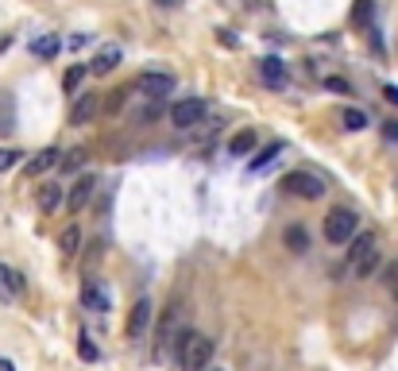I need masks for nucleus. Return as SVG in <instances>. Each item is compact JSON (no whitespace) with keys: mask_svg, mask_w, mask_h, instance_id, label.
I'll list each match as a JSON object with an SVG mask.
<instances>
[{"mask_svg":"<svg viewBox=\"0 0 398 371\" xmlns=\"http://www.w3.org/2000/svg\"><path fill=\"white\" fill-rule=\"evenodd\" d=\"M352 247H348V267H352L356 278H371L379 267V236L375 232H356L352 240H348Z\"/></svg>","mask_w":398,"mask_h":371,"instance_id":"1","label":"nucleus"},{"mask_svg":"<svg viewBox=\"0 0 398 371\" xmlns=\"http://www.w3.org/2000/svg\"><path fill=\"white\" fill-rule=\"evenodd\" d=\"M213 360V341L205 333H186L178 341V367L182 371H205Z\"/></svg>","mask_w":398,"mask_h":371,"instance_id":"2","label":"nucleus"},{"mask_svg":"<svg viewBox=\"0 0 398 371\" xmlns=\"http://www.w3.org/2000/svg\"><path fill=\"white\" fill-rule=\"evenodd\" d=\"M356 232H360V217L352 209H333L325 217V240L329 244H348Z\"/></svg>","mask_w":398,"mask_h":371,"instance_id":"3","label":"nucleus"},{"mask_svg":"<svg viewBox=\"0 0 398 371\" xmlns=\"http://www.w3.org/2000/svg\"><path fill=\"white\" fill-rule=\"evenodd\" d=\"M283 189L294 197H305V201H317V197H325V182H321L317 175H310V170H290L283 178Z\"/></svg>","mask_w":398,"mask_h":371,"instance_id":"4","label":"nucleus"},{"mask_svg":"<svg viewBox=\"0 0 398 371\" xmlns=\"http://www.w3.org/2000/svg\"><path fill=\"white\" fill-rule=\"evenodd\" d=\"M205 112H209V105H205L201 97H186V101H178L170 109V124L174 128H197V124L205 120Z\"/></svg>","mask_w":398,"mask_h":371,"instance_id":"5","label":"nucleus"},{"mask_svg":"<svg viewBox=\"0 0 398 371\" xmlns=\"http://www.w3.org/2000/svg\"><path fill=\"white\" fill-rule=\"evenodd\" d=\"M151 321H155V306L147 298H139L128 313V336L131 341H144V336L151 333Z\"/></svg>","mask_w":398,"mask_h":371,"instance_id":"6","label":"nucleus"},{"mask_svg":"<svg viewBox=\"0 0 398 371\" xmlns=\"http://www.w3.org/2000/svg\"><path fill=\"white\" fill-rule=\"evenodd\" d=\"M136 89H144V93L151 97V101H163V97H170V93H174V78H170V73H155V70H147V73H139Z\"/></svg>","mask_w":398,"mask_h":371,"instance_id":"7","label":"nucleus"},{"mask_svg":"<svg viewBox=\"0 0 398 371\" xmlns=\"http://www.w3.org/2000/svg\"><path fill=\"white\" fill-rule=\"evenodd\" d=\"M93 189H97V178H93V175H81L78 182L70 186V194H66V209H70V213H81L89 201H93Z\"/></svg>","mask_w":398,"mask_h":371,"instance_id":"8","label":"nucleus"},{"mask_svg":"<svg viewBox=\"0 0 398 371\" xmlns=\"http://www.w3.org/2000/svg\"><path fill=\"white\" fill-rule=\"evenodd\" d=\"M120 62H124V51H120L116 43H109V47H101V51L93 54V62H89V73H93V78H109V73H112Z\"/></svg>","mask_w":398,"mask_h":371,"instance_id":"9","label":"nucleus"},{"mask_svg":"<svg viewBox=\"0 0 398 371\" xmlns=\"http://www.w3.org/2000/svg\"><path fill=\"white\" fill-rule=\"evenodd\" d=\"M97 112H101V97H97V93H86V97H78V101H74L70 124H74V128H86V124L93 120Z\"/></svg>","mask_w":398,"mask_h":371,"instance_id":"10","label":"nucleus"},{"mask_svg":"<svg viewBox=\"0 0 398 371\" xmlns=\"http://www.w3.org/2000/svg\"><path fill=\"white\" fill-rule=\"evenodd\" d=\"M259 73H263V81H267L271 89H286V86H290L286 62H283V59H275V54H267V59L259 62Z\"/></svg>","mask_w":398,"mask_h":371,"instance_id":"11","label":"nucleus"},{"mask_svg":"<svg viewBox=\"0 0 398 371\" xmlns=\"http://www.w3.org/2000/svg\"><path fill=\"white\" fill-rule=\"evenodd\" d=\"M81 306L93 310V313L109 310V294H105V286L97 283V278H86V286H81Z\"/></svg>","mask_w":398,"mask_h":371,"instance_id":"12","label":"nucleus"},{"mask_svg":"<svg viewBox=\"0 0 398 371\" xmlns=\"http://www.w3.org/2000/svg\"><path fill=\"white\" fill-rule=\"evenodd\" d=\"M58 159H62V151H58V147H43V151H39L35 159L23 167V175H28V178H39V175H47V170H54Z\"/></svg>","mask_w":398,"mask_h":371,"instance_id":"13","label":"nucleus"},{"mask_svg":"<svg viewBox=\"0 0 398 371\" xmlns=\"http://www.w3.org/2000/svg\"><path fill=\"white\" fill-rule=\"evenodd\" d=\"M23 294V275L12 271L8 263H0V302H12Z\"/></svg>","mask_w":398,"mask_h":371,"instance_id":"14","label":"nucleus"},{"mask_svg":"<svg viewBox=\"0 0 398 371\" xmlns=\"http://www.w3.org/2000/svg\"><path fill=\"white\" fill-rule=\"evenodd\" d=\"M58 51H62V39H58V35H39V39H31V54H35V59H54Z\"/></svg>","mask_w":398,"mask_h":371,"instance_id":"15","label":"nucleus"},{"mask_svg":"<svg viewBox=\"0 0 398 371\" xmlns=\"http://www.w3.org/2000/svg\"><path fill=\"white\" fill-rule=\"evenodd\" d=\"M252 151H255V131L252 128L236 131V136L228 139V155H236V159H240V155H252Z\"/></svg>","mask_w":398,"mask_h":371,"instance_id":"16","label":"nucleus"},{"mask_svg":"<svg viewBox=\"0 0 398 371\" xmlns=\"http://www.w3.org/2000/svg\"><path fill=\"white\" fill-rule=\"evenodd\" d=\"M58 205H62V186H58V182L39 189V209H43V213H54Z\"/></svg>","mask_w":398,"mask_h":371,"instance_id":"17","label":"nucleus"},{"mask_svg":"<svg viewBox=\"0 0 398 371\" xmlns=\"http://www.w3.org/2000/svg\"><path fill=\"white\" fill-rule=\"evenodd\" d=\"M283 240H286L290 252H305V247H310V232H305L302 225H290L286 232H283Z\"/></svg>","mask_w":398,"mask_h":371,"instance_id":"18","label":"nucleus"},{"mask_svg":"<svg viewBox=\"0 0 398 371\" xmlns=\"http://www.w3.org/2000/svg\"><path fill=\"white\" fill-rule=\"evenodd\" d=\"M16 128V109H12V97L0 93V136H12Z\"/></svg>","mask_w":398,"mask_h":371,"instance_id":"19","label":"nucleus"},{"mask_svg":"<svg viewBox=\"0 0 398 371\" xmlns=\"http://www.w3.org/2000/svg\"><path fill=\"white\" fill-rule=\"evenodd\" d=\"M78 247H81V228H62V236H58V252H62V255H74V252H78Z\"/></svg>","mask_w":398,"mask_h":371,"instance_id":"20","label":"nucleus"},{"mask_svg":"<svg viewBox=\"0 0 398 371\" xmlns=\"http://www.w3.org/2000/svg\"><path fill=\"white\" fill-rule=\"evenodd\" d=\"M86 73H89V66H70L66 78H62V89H66V93H78L81 81H86Z\"/></svg>","mask_w":398,"mask_h":371,"instance_id":"21","label":"nucleus"},{"mask_svg":"<svg viewBox=\"0 0 398 371\" xmlns=\"http://www.w3.org/2000/svg\"><path fill=\"white\" fill-rule=\"evenodd\" d=\"M341 124H344L348 131H363V128H368V112H363V109H344L341 112Z\"/></svg>","mask_w":398,"mask_h":371,"instance_id":"22","label":"nucleus"},{"mask_svg":"<svg viewBox=\"0 0 398 371\" xmlns=\"http://www.w3.org/2000/svg\"><path fill=\"white\" fill-rule=\"evenodd\" d=\"M356 23H363V28H375V0H356Z\"/></svg>","mask_w":398,"mask_h":371,"instance_id":"23","label":"nucleus"},{"mask_svg":"<svg viewBox=\"0 0 398 371\" xmlns=\"http://www.w3.org/2000/svg\"><path fill=\"white\" fill-rule=\"evenodd\" d=\"M279 151H283V143H271V147H263V151L252 159V170H263L271 159H279Z\"/></svg>","mask_w":398,"mask_h":371,"instance_id":"24","label":"nucleus"},{"mask_svg":"<svg viewBox=\"0 0 398 371\" xmlns=\"http://www.w3.org/2000/svg\"><path fill=\"white\" fill-rule=\"evenodd\" d=\"M78 356H81V360H89V364H93V360H101V352H97V344L89 341L86 333H81V341H78Z\"/></svg>","mask_w":398,"mask_h":371,"instance_id":"25","label":"nucleus"},{"mask_svg":"<svg viewBox=\"0 0 398 371\" xmlns=\"http://www.w3.org/2000/svg\"><path fill=\"white\" fill-rule=\"evenodd\" d=\"M16 163H20V151H12V147H0V175H4V170H12Z\"/></svg>","mask_w":398,"mask_h":371,"instance_id":"26","label":"nucleus"},{"mask_svg":"<svg viewBox=\"0 0 398 371\" xmlns=\"http://www.w3.org/2000/svg\"><path fill=\"white\" fill-rule=\"evenodd\" d=\"M325 89H329V93H336V97H348V93H352V86H348L344 78H325Z\"/></svg>","mask_w":398,"mask_h":371,"instance_id":"27","label":"nucleus"},{"mask_svg":"<svg viewBox=\"0 0 398 371\" xmlns=\"http://www.w3.org/2000/svg\"><path fill=\"white\" fill-rule=\"evenodd\" d=\"M81 155H86V151H66V159H58V167H62V170H78L81 167Z\"/></svg>","mask_w":398,"mask_h":371,"instance_id":"28","label":"nucleus"},{"mask_svg":"<svg viewBox=\"0 0 398 371\" xmlns=\"http://www.w3.org/2000/svg\"><path fill=\"white\" fill-rule=\"evenodd\" d=\"M387 290L398 298V263H391V267H387Z\"/></svg>","mask_w":398,"mask_h":371,"instance_id":"29","label":"nucleus"},{"mask_svg":"<svg viewBox=\"0 0 398 371\" xmlns=\"http://www.w3.org/2000/svg\"><path fill=\"white\" fill-rule=\"evenodd\" d=\"M383 97H387L391 105H398V86H387V89H383Z\"/></svg>","mask_w":398,"mask_h":371,"instance_id":"30","label":"nucleus"},{"mask_svg":"<svg viewBox=\"0 0 398 371\" xmlns=\"http://www.w3.org/2000/svg\"><path fill=\"white\" fill-rule=\"evenodd\" d=\"M383 136H387V139H398V124H387V128H383Z\"/></svg>","mask_w":398,"mask_h":371,"instance_id":"31","label":"nucleus"},{"mask_svg":"<svg viewBox=\"0 0 398 371\" xmlns=\"http://www.w3.org/2000/svg\"><path fill=\"white\" fill-rule=\"evenodd\" d=\"M0 371H16V367H12V360H0Z\"/></svg>","mask_w":398,"mask_h":371,"instance_id":"32","label":"nucleus"},{"mask_svg":"<svg viewBox=\"0 0 398 371\" xmlns=\"http://www.w3.org/2000/svg\"><path fill=\"white\" fill-rule=\"evenodd\" d=\"M159 4H167V8H174V4H178V0H159Z\"/></svg>","mask_w":398,"mask_h":371,"instance_id":"33","label":"nucleus"},{"mask_svg":"<svg viewBox=\"0 0 398 371\" xmlns=\"http://www.w3.org/2000/svg\"><path fill=\"white\" fill-rule=\"evenodd\" d=\"M209 371H221V367H209Z\"/></svg>","mask_w":398,"mask_h":371,"instance_id":"34","label":"nucleus"}]
</instances>
